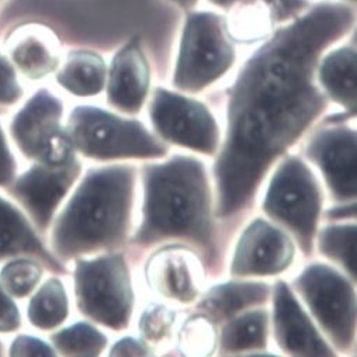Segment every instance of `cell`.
<instances>
[{
	"mask_svg": "<svg viewBox=\"0 0 357 357\" xmlns=\"http://www.w3.org/2000/svg\"><path fill=\"white\" fill-rule=\"evenodd\" d=\"M296 255L290 236L261 218L242 232L232 259L231 275L236 278L273 276L289 269Z\"/></svg>",
	"mask_w": 357,
	"mask_h": 357,
	"instance_id": "cell-12",
	"label": "cell"
},
{
	"mask_svg": "<svg viewBox=\"0 0 357 357\" xmlns=\"http://www.w3.org/2000/svg\"><path fill=\"white\" fill-rule=\"evenodd\" d=\"M269 315L264 310H255L227 321L221 331V354H236L261 350L267 346Z\"/></svg>",
	"mask_w": 357,
	"mask_h": 357,
	"instance_id": "cell-23",
	"label": "cell"
},
{
	"mask_svg": "<svg viewBox=\"0 0 357 357\" xmlns=\"http://www.w3.org/2000/svg\"><path fill=\"white\" fill-rule=\"evenodd\" d=\"M63 107L58 98L41 89L17 113L12 124L13 138L30 159L59 165L75 156V148L61 126Z\"/></svg>",
	"mask_w": 357,
	"mask_h": 357,
	"instance_id": "cell-10",
	"label": "cell"
},
{
	"mask_svg": "<svg viewBox=\"0 0 357 357\" xmlns=\"http://www.w3.org/2000/svg\"><path fill=\"white\" fill-rule=\"evenodd\" d=\"M356 225H329L318 235L319 252L343 267L347 276L356 280Z\"/></svg>",
	"mask_w": 357,
	"mask_h": 357,
	"instance_id": "cell-25",
	"label": "cell"
},
{
	"mask_svg": "<svg viewBox=\"0 0 357 357\" xmlns=\"http://www.w3.org/2000/svg\"><path fill=\"white\" fill-rule=\"evenodd\" d=\"M148 284L160 296L178 303H193L202 291L203 271L193 250L172 245L155 252L146 263Z\"/></svg>",
	"mask_w": 357,
	"mask_h": 357,
	"instance_id": "cell-15",
	"label": "cell"
},
{
	"mask_svg": "<svg viewBox=\"0 0 357 357\" xmlns=\"http://www.w3.org/2000/svg\"><path fill=\"white\" fill-rule=\"evenodd\" d=\"M43 275L41 266L30 259L9 261L0 273V282L5 290L15 297L29 296L38 284Z\"/></svg>",
	"mask_w": 357,
	"mask_h": 357,
	"instance_id": "cell-28",
	"label": "cell"
},
{
	"mask_svg": "<svg viewBox=\"0 0 357 357\" xmlns=\"http://www.w3.org/2000/svg\"><path fill=\"white\" fill-rule=\"evenodd\" d=\"M294 287L333 346L349 350L356 335V294L351 283L333 267L312 263L294 280Z\"/></svg>",
	"mask_w": 357,
	"mask_h": 357,
	"instance_id": "cell-8",
	"label": "cell"
},
{
	"mask_svg": "<svg viewBox=\"0 0 357 357\" xmlns=\"http://www.w3.org/2000/svg\"><path fill=\"white\" fill-rule=\"evenodd\" d=\"M235 62V48L222 15H189L183 29L173 84L178 91L197 93L213 84Z\"/></svg>",
	"mask_w": 357,
	"mask_h": 357,
	"instance_id": "cell-6",
	"label": "cell"
},
{
	"mask_svg": "<svg viewBox=\"0 0 357 357\" xmlns=\"http://www.w3.org/2000/svg\"><path fill=\"white\" fill-rule=\"evenodd\" d=\"M322 208V192L311 169L298 156L286 158L267 189L263 211L286 227L311 256Z\"/></svg>",
	"mask_w": 357,
	"mask_h": 357,
	"instance_id": "cell-7",
	"label": "cell"
},
{
	"mask_svg": "<svg viewBox=\"0 0 357 357\" xmlns=\"http://www.w3.org/2000/svg\"><path fill=\"white\" fill-rule=\"evenodd\" d=\"M107 66L103 58L92 51H72L56 75L58 83L79 98L99 95L106 84Z\"/></svg>",
	"mask_w": 357,
	"mask_h": 357,
	"instance_id": "cell-22",
	"label": "cell"
},
{
	"mask_svg": "<svg viewBox=\"0 0 357 357\" xmlns=\"http://www.w3.org/2000/svg\"><path fill=\"white\" fill-rule=\"evenodd\" d=\"M15 256L37 257L48 269L65 273V267L43 246L24 215L0 197V260Z\"/></svg>",
	"mask_w": 357,
	"mask_h": 357,
	"instance_id": "cell-19",
	"label": "cell"
},
{
	"mask_svg": "<svg viewBox=\"0 0 357 357\" xmlns=\"http://www.w3.org/2000/svg\"><path fill=\"white\" fill-rule=\"evenodd\" d=\"M176 314L162 304H151L142 312L139 319V331L146 343L158 344L165 340L174 324Z\"/></svg>",
	"mask_w": 357,
	"mask_h": 357,
	"instance_id": "cell-29",
	"label": "cell"
},
{
	"mask_svg": "<svg viewBox=\"0 0 357 357\" xmlns=\"http://www.w3.org/2000/svg\"><path fill=\"white\" fill-rule=\"evenodd\" d=\"M176 6H178L183 10H190L195 8V5L199 2V0H170Z\"/></svg>",
	"mask_w": 357,
	"mask_h": 357,
	"instance_id": "cell-36",
	"label": "cell"
},
{
	"mask_svg": "<svg viewBox=\"0 0 357 357\" xmlns=\"http://www.w3.org/2000/svg\"><path fill=\"white\" fill-rule=\"evenodd\" d=\"M12 356H54V350L43 340L31 336H19L10 347Z\"/></svg>",
	"mask_w": 357,
	"mask_h": 357,
	"instance_id": "cell-32",
	"label": "cell"
},
{
	"mask_svg": "<svg viewBox=\"0 0 357 357\" xmlns=\"http://www.w3.org/2000/svg\"><path fill=\"white\" fill-rule=\"evenodd\" d=\"M80 169L76 156L59 165L37 162L17 178L12 193L40 229L50 225L58 204L79 177Z\"/></svg>",
	"mask_w": 357,
	"mask_h": 357,
	"instance_id": "cell-14",
	"label": "cell"
},
{
	"mask_svg": "<svg viewBox=\"0 0 357 357\" xmlns=\"http://www.w3.org/2000/svg\"><path fill=\"white\" fill-rule=\"evenodd\" d=\"M317 79L324 93L356 114V50L342 47L319 59Z\"/></svg>",
	"mask_w": 357,
	"mask_h": 357,
	"instance_id": "cell-21",
	"label": "cell"
},
{
	"mask_svg": "<svg viewBox=\"0 0 357 357\" xmlns=\"http://www.w3.org/2000/svg\"><path fill=\"white\" fill-rule=\"evenodd\" d=\"M353 26L350 6L319 3L276 30L243 65L229 89L227 137L214 166L217 217L245 211L267 170L326 109L317 68Z\"/></svg>",
	"mask_w": 357,
	"mask_h": 357,
	"instance_id": "cell-1",
	"label": "cell"
},
{
	"mask_svg": "<svg viewBox=\"0 0 357 357\" xmlns=\"http://www.w3.org/2000/svg\"><path fill=\"white\" fill-rule=\"evenodd\" d=\"M149 117L165 141L200 153L214 155L220 146L218 124L206 105L188 96L158 87Z\"/></svg>",
	"mask_w": 357,
	"mask_h": 357,
	"instance_id": "cell-9",
	"label": "cell"
},
{
	"mask_svg": "<svg viewBox=\"0 0 357 357\" xmlns=\"http://www.w3.org/2000/svg\"><path fill=\"white\" fill-rule=\"evenodd\" d=\"M149 350L146 344L135 337H123L119 340L112 351L110 356H148Z\"/></svg>",
	"mask_w": 357,
	"mask_h": 357,
	"instance_id": "cell-34",
	"label": "cell"
},
{
	"mask_svg": "<svg viewBox=\"0 0 357 357\" xmlns=\"http://www.w3.org/2000/svg\"><path fill=\"white\" fill-rule=\"evenodd\" d=\"M353 2H354V0H353Z\"/></svg>",
	"mask_w": 357,
	"mask_h": 357,
	"instance_id": "cell-38",
	"label": "cell"
},
{
	"mask_svg": "<svg viewBox=\"0 0 357 357\" xmlns=\"http://www.w3.org/2000/svg\"><path fill=\"white\" fill-rule=\"evenodd\" d=\"M0 2H2V0H0Z\"/></svg>",
	"mask_w": 357,
	"mask_h": 357,
	"instance_id": "cell-37",
	"label": "cell"
},
{
	"mask_svg": "<svg viewBox=\"0 0 357 357\" xmlns=\"http://www.w3.org/2000/svg\"><path fill=\"white\" fill-rule=\"evenodd\" d=\"M142 222L132 239L137 248L183 241L215 263V225L208 176L202 160L173 156L142 169Z\"/></svg>",
	"mask_w": 357,
	"mask_h": 357,
	"instance_id": "cell-2",
	"label": "cell"
},
{
	"mask_svg": "<svg viewBox=\"0 0 357 357\" xmlns=\"http://www.w3.org/2000/svg\"><path fill=\"white\" fill-rule=\"evenodd\" d=\"M16 174V162L9 151L6 138L0 127V186L12 185Z\"/></svg>",
	"mask_w": 357,
	"mask_h": 357,
	"instance_id": "cell-33",
	"label": "cell"
},
{
	"mask_svg": "<svg viewBox=\"0 0 357 357\" xmlns=\"http://www.w3.org/2000/svg\"><path fill=\"white\" fill-rule=\"evenodd\" d=\"M51 339L58 351L65 356H99L107 346V337L86 322L65 328Z\"/></svg>",
	"mask_w": 357,
	"mask_h": 357,
	"instance_id": "cell-26",
	"label": "cell"
},
{
	"mask_svg": "<svg viewBox=\"0 0 357 357\" xmlns=\"http://www.w3.org/2000/svg\"><path fill=\"white\" fill-rule=\"evenodd\" d=\"M66 132L76 151L98 160L158 159L167 153V146L141 121L99 107H76L70 113Z\"/></svg>",
	"mask_w": 357,
	"mask_h": 357,
	"instance_id": "cell-4",
	"label": "cell"
},
{
	"mask_svg": "<svg viewBox=\"0 0 357 357\" xmlns=\"http://www.w3.org/2000/svg\"><path fill=\"white\" fill-rule=\"evenodd\" d=\"M215 324L199 312L190 317L182 326L178 335V344L186 354L193 356H208L215 350L217 346V332Z\"/></svg>",
	"mask_w": 357,
	"mask_h": 357,
	"instance_id": "cell-27",
	"label": "cell"
},
{
	"mask_svg": "<svg viewBox=\"0 0 357 357\" xmlns=\"http://www.w3.org/2000/svg\"><path fill=\"white\" fill-rule=\"evenodd\" d=\"M318 130L308 141L305 153L322 172L329 192L337 202H353L357 195L356 131L337 120Z\"/></svg>",
	"mask_w": 357,
	"mask_h": 357,
	"instance_id": "cell-11",
	"label": "cell"
},
{
	"mask_svg": "<svg viewBox=\"0 0 357 357\" xmlns=\"http://www.w3.org/2000/svg\"><path fill=\"white\" fill-rule=\"evenodd\" d=\"M225 16L229 38L242 44H253L269 38L279 26L303 15L307 0H208Z\"/></svg>",
	"mask_w": 357,
	"mask_h": 357,
	"instance_id": "cell-13",
	"label": "cell"
},
{
	"mask_svg": "<svg viewBox=\"0 0 357 357\" xmlns=\"http://www.w3.org/2000/svg\"><path fill=\"white\" fill-rule=\"evenodd\" d=\"M22 319L16 304L0 287V332H13L20 328Z\"/></svg>",
	"mask_w": 357,
	"mask_h": 357,
	"instance_id": "cell-31",
	"label": "cell"
},
{
	"mask_svg": "<svg viewBox=\"0 0 357 357\" xmlns=\"http://www.w3.org/2000/svg\"><path fill=\"white\" fill-rule=\"evenodd\" d=\"M75 293L82 315L113 331H124L131 321L134 291L130 269L121 253L92 260L77 259Z\"/></svg>",
	"mask_w": 357,
	"mask_h": 357,
	"instance_id": "cell-5",
	"label": "cell"
},
{
	"mask_svg": "<svg viewBox=\"0 0 357 357\" xmlns=\"http://www.w3.org/2000/svg\"><path fill=\"white\" fill-rule=\"evenodd\" d=\"M23 95L13 63L0 52V105H13Z\"/></svg>",
	"mask_w": 357,
	"mask_h": 357,
	"instance_id": "cell-30",
	"label": "cell"
},
{
	"mask_svg": "<svg viewBox=\"0 0 357 357\" xmlns=\"http://www.w3.org/2000/svg\"><path fill=\"white\" fill-rule=\"evenodd\" d=\"M68 317V296L58 279H50L31 298L29 305L30 322L44 331L59 326Z\"/></svg>",
	"mask_w": 357,
	"mask_h": 357,
	"instance_id": "cell-24",
	"label": "cell"
},
{
	"mask_svg": "<svg viewBox=\"0 0 357 357\" xmlns=\"http://www.w3.org/2000/svg\"><path fill=\"white\" fill-rule=\"evenodd\" d=\"M13 63L30 79H41L59 65V40L52 29L40 23H27L6 37Z\"/></svg>",
	"mask_w": 357,
	"mask_h": 357,
	"instance_id": "cell-18",
	"label": "cell"
},
{
	"mask_svg": "<svg viewBox=\"0 0 357 357\" xmlns=\"http://www.w3.org/2000/svg\"><path fill=\"white\" fill-rule=\"evenodd\" d=\"M273 328L279 347L291 356H333L286 282L273 289Z\"/></svg>",
	"mask_w": 357,
	"mask_h": 357,
	"instance_id": "cell-16",
	"label": "cell"
},
{
	"mask_svg": "<svg viewBox=\"0 0 357 357\" xmlns=\"http://www.w3.org/2000/svg\"><path fill=\"white\" fill-rule=\"evenodd\" d=\"M328 217L332 220H340V218H354L356 217V204H349L346 207H337L332 211H328Z\"/></svg>",
	"mask_w": 357,
	"mask_h": 357,
	"instance_id": "cell-35",
	"label": "cell"
},
{
	"mask_svg": "<svg viewBox=\"0 0 357 357\" xmlns=\"http://www.w3.org/2000/svg\"><path fill=\"white\" fill-rule=\"evenodd\" d=\"M135 188V167L91 169L58 217L52 246L62 259L119 248L127 238Z\"/></svg>",
	"mask_w": 357,
	"mask_h": 357,
	"instance_id": "cell-3",
	"label": "cell"
},
{
	"mask_svg": "<svg viewBox=\"0 0 357 357\" xmlns=\"http://www.w3.org/2000/svg\"><path fill=\"white\" fill-rule=\"evenodd\" d=\"M149 83V63L138 37H135L112 61L107 82V102L123 113L135 114L144 106Z\"/></svg>",
	"mask_w": 357,
	"mask_h": 357,
	"instance_id": "cell-17",
	"label": "cell"
},
{
	"mask_svg": "<svg viewBox=\"0 0 357 357\" xmlns=\"http://www.w3.org/2000/svg\"><path fill=\"white\" fill-rule=\"evenodd\" d=\"M271 287L266 283L231 282L210 289L197 304V311L214 324L228 321L248 308L269 300Z\"/></svg>",
	"mask_w": 357,
	"mask_h": 357,
	"instance_id": "cell-20",
	"label": "cell"
}]
</instances>
